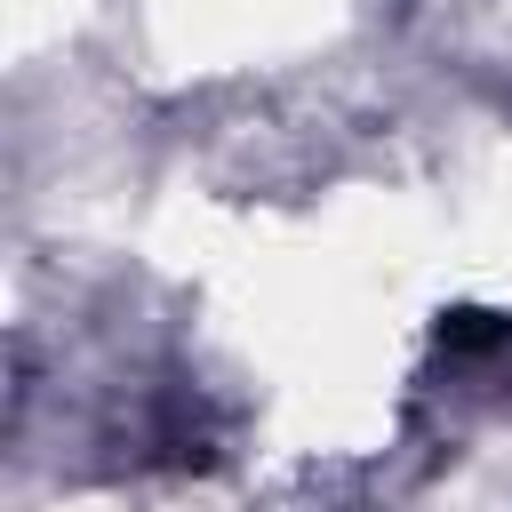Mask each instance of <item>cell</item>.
<instances>
[{
  "instance_id": "obj_1",
  "label": "cell",
  "mask_w": 512,
  "mask_h": 512,
  "mask_svg": "<svg viewBox=\"0 0 512 512\" xmlns=\"http://www.w3.org/2000/svg\"><path fill=\"white\" fill-rule=\"evenodd\" d=\"M432 336H440L448 352H496V344H512V320L488 312V304H456V312H440Z\"/></svg>"
}]
</instances>
